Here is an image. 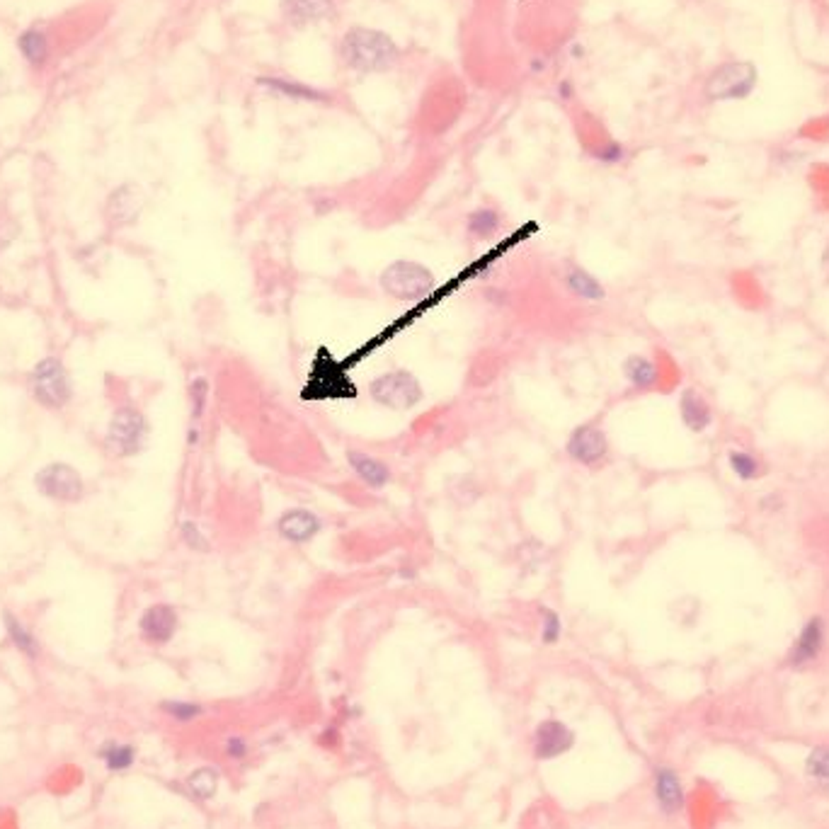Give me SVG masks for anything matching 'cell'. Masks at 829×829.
<instances>
[{
    "instance_id": "1",
    "label": "cell",
    "mask_w": 829,
    "mask_h": 829,
    "mask_svg": "<svg viewBox=\"0 0 829 829\" xmlns=\"http://www.w3.org/2000/svg\"><path fill=\"white\" fill-rule=\"evenodd\" d=\"M539 231H541L539 221H524V224H520L512 233H507V236L495 240L485 253L478 255L476 260H470L469 265H463L456 275L440 281L432 294L425 296L422 301L412 303L410 308L403 310L396 320H390L386 328H381L376 335L367 338L361 345H357L354 349L342 354V357H338L328 345L318 347L316 354H313V359H310L308 364V371H306V379H303V389H306V393H308L313 400H320V403L354 400V398H359V386H357V381L352 379L354 369H359L364 361L376 357V352H381L383 347H389L393 339L410 330L412 325H418L422 318H427L432 310L440 308L441 303L449 301V298H454L466 284L488 275L500 260H505L507 255L514 253L517 248L534 238Z\"/></svg>"
},
{
    "instance_id": "2",
    "label": "cell",
    "mask_w": 829,
    "mask_h": 829,
    "mask_svg": "<svg viewBox=\"0 0 829 829\" xmlns=\"http://www.w3.org/2000/svg\"><path fill=\"white\" fill-rule=\"evenodd\" d=\"M338 56L347 71L359 76H379L393 71L403 61V49L383 29L352 25L339 36Z\"/></svg>"
},
{
    "instance_id": "3",
    "label": "cell",
    "mask_w": 829,
    "mask_h": 829,
    "mask_svg": "<svg viewBox=\"0 0 829 829\" xmlns=\"http://www.w3.org/2000/svg\"><path fill=\"white\" fill-rule=\"evenodd\" d=\"M367 396L383 410L410 412L425 400V389L410 369L393 367L367 383Z\"/></svg>"
},
{
    "instance_id": "4",
    "label": "cell",
    "mask_w": 829,
    "mask_h": 829,
    "mask_svg": "<svg viewBox=\"0 0 829 829\" xmlns=\"http://www.w3.org/2000/svg\"><path fill=\"white\" fill-rule=\"evenodd\" d=\"M437 275L418 260H393L381 269L379 288L393 301L418 303L437 288Z\"/></svg>"
},
{
    "instance_id": "5",
    "label": "cell",
    "mask_w": 829,
    "mask_h": 829,
    "mask_svg": "<svg viewBox=\"0 0 829 829\" xmlns=\"http://www.w3.org/2000/svg\"><path fill=\"white\" fill-rule=\"evenodd\" d=\"M562 451L580 469L602 470L612 461V440L599 420H587L570 430Z\"/></svg>"
},
{
    "instance_id": "6",
    "label": "cell",
    "mask_w": 829,
    "mask_h": 829,
    "mask_svg": "<svg viewBox=\"0 0 829 829\" xmlns=\"http://www.w3.org/2000/svg\"><path fill=\"white\" fill-rule=\"evenodd\" d=\"M757 68L750 61H728L708 76L703 95L711 102L744 100L757 87Z\"/></svg>"
},
{
    "instance_id": "7",
    "label": "cell",
    "mask_w": 829,
    "mask_h": 829,
    "mask_svg": "<svg viewBox=\"0 0 829 829\" xmlns=\"http://www.w3.org/2000/svg\"><path fill=\"white\" fill-rule=\"evenodd\" d=\"M146 434H148V422L144 412L134 405H124L109 420L105 444L112 454L134 456L144 449Z\"/></svg>"
},
{
    "instance_id": "8",
    "label": "cell",
    "mask_w": 829,
    "mask_h": 829,
    "mask_svg": "<svg viewBox=\"0 0 829 829\" xmlns=\"http://www.w3.org/2000/svg\"><path fill=\"white\" fill-rule=\"evenodd\" d=\"M29 390L46 408H64L71 400V379L56 357H46L29 371Z\"/></svg>"
},
{
    "instance_id": "9",
    "label": "cell",
    "mask_w": 829,
    "mask_h": 829,
    "mask_svg": "<svg viewBox=\"0 0 829 829\" xmlns=\"http://www.w3.org/2000/svg\"><path fill=\"white\" fill-rule=\"evenodd\" d=\"M323 517L308 507H288L275 520V531L288 546H308L323 534Z\"/></svg>"
},
{
    "instance_id": "10",
    "label": "cell",
    "mask_w": 829,
    "mask_h": 829,
    "mask_svg": "<svg viewBox=\"0 0 829 829\" xmlns=\"http://www.w3.org/2000/svg\"><path fill=\"white\" fill-rule=\"evenodd\" d=\"M255 86L260 87V90H265L268 95H272V97H279V100L306 102V105H330L332 102L330 90L308 86V83H303V80L279 76V73H268V76L255 78Z\"/></svg>"
},
{
    "instance_id": "11",
    "label": "cell",
    "mask_w": 829,
    "mask_h": 829,
    "mask_svg": "<svg viewBox=\"0 0 829 829\" xmlns=\"http://www.w3.org/2000/svg\"><path fill=\"white\" fill-rule=\"evenodd\" d=\"M345 463L347 469H349V473H352L367 490L381 492L393 483V469L383 461L381 456H374L371 451H367V449L347 447Z\"/></svg>"
},
{
    "instance_id": "12",
    "label": "cell",
    "mask_w": 829,
    "mask_h": 829,
    "mask_svg": "<svg viewBox=\"0 0 829 829\" xmlns=\"http://www.w3.org/2000/svg\"><path fill=\"white\" fill-rule=\"evenodd\" d=\"M35 485L44 498L61 500V502H73L83 495V478L68 463L44 466L35 476Z\"/></svg>"
},
{
    "instance_id": "13",
    "label": "cell",
    "mask_w": 829,
    "mask_h": 829,
    "mask_svg": "<svg viewBox=\"0 0 829 829\" xmlns=\"http://www.w3.org/2000/svg\"><path fill=\"white\" fill-rule=\"evenodd\" d=\"M561 284L568 291V296L572 301L582 303V306H602L609 298L604 281L599 279L594 272H590L577 262H562L561 269Z\"/></svg>"
},
{
    "instance_id": "14",
    "label": "cell",
    "mask_w": 829,
    "mask_h": 829,
    "mask_svg": "<svg viewBox=\"0 0 829 829\" xmlns=\"http://www.w3.org/2000/svg\"><path fill=\"white\" fill-rule=\"evenodd\" d=\"M827 619L820 613H813L805 623H803L801 633L795 638L794 648L788 652V664L795 670H803L823 655L824 645H827Z\"/></svg>"
},
{
    "instance_id": "15",
    "label": "cell",
    "mask_w": 829,
    "mask_h": 829,
    "mask_svg": "<svg viewBox=\"0 0 829 829\" xmlns=\"http://www.w3.org/2000/svg\"><path fill=\"white\" fill-rule=\"evenodd\" d=\"M621 374L633 393H655L664 386L662 361L648 354H628L621 364Z\"/></svg>"
},
{
    "instance_id": "16",
    "label": "cell",
    "mask_w": 829,
    "mask_h": 829,
    "mask_svg": "<svg viewBox=\"0 0 829 829\" xmlns=\"http://www.w3.org/2000/svg\"><path fill=\"white\" fill-rule=\"evenodd\" d=\"M279 10L281 17L291 27L303 29L332 20V15L338 10V3L335 0H281Z\"/></svg>"
},
{
    "instance_id": "17",
    "label": "cell",
    "mask_w": 829,
    "mask_h": 829,
    "mask_svg": "<svg viewBox=\"0 0 829 829\" xmlns=\"http://www.w3.org/2000/svg\"><path fill=\"white\" fill-rule=\"evenodd\" d=\"M575 744V733L561 721H543L534 730V754L541 762L562 757L565 752L572 750Z\"/></svg>"
},
{
    "instance_id": "18",
    "label": "cell",
    "mask_w": 829,
    "mask_h": 829,
    "mask_svg": "<svg viewBox=\"0 0 829 829\" xmlns=\"http://www.w3.org/2000/svg\"><path fill=\"white\" fill-rule=\"evenodd\" d=\"M180 626V616L175 612V606L170 604H153L148 606L138 621L141 635L153 645H166L175 638Z\"/></svg>"
},
{
    "instance_id": "19",
    "label": "cell",
    "mask_w": 829,
    "mask_h": 829,
    "mask_svg": "<svg viewBox=\"0 0 829 829\" xmlns=\"http://www.w3.org/2000/svg\"><path fill=\"white\" fill-rule=\"evenodd\" d=\"M679 420L692 434H703L715 422L713 405L699 389H684L679 393Z\"/></svg>"
},
{
    "instance_id": "20",
    "label": "cell",
    "mask_w": 829,
    "mask_h": 829,
    "mask_svg": "<svg viewBox=\"0 0 829 829\" xmlns=\"http://www.w3.org/2000/svg\"><path fill=\"white\" fill-rule=\"evenodd\" d=\"M189 418H192V427L187 432V444L197 447L202 434H199V422L204 420L207 410H209V398H211V383L204 374H197L189 379Z\"/></svg>"
},
{
    "instance_id": "21",
    "label": "cell",
    "mask_w": 829,
    "mask_h": 829,
    "mask_svg": "<svg viewBox=\"0 0 829 829\" xmlns=\"http://www.w3.org/2000/svg\"><path fill=\"white\" fill-rule=\"evenodd\" d=\"M655 798L657 805L670 815L684 808V788H682L677 772L670 766L655 769Z\"/></svg>"
},
{
    "instance_id": "22",
    "label": "cell",
    "mask_w": 829,
    "mask_h": 829,
    "mask_svg": "<svg viewBox=\"0 0 829 829\" xmlns=\"http://www.w3.org/2000/svg\"><path fill=\"white\" fill-rule=\"evenodd\" d=\"M502 226H505V217L495 207H476L466 217V233L476 240L498 238Z\"/></svg>"
},
{
    "instance_id": "23",
    "label": "cell",
    "mask_w": 829,
    "mask_h": 829,
    "mask_svg": "<svg viewBox=\"0 0 829 829\" xmlns=\"http://www.w3.org/2000/svg\"><path fill=\"white\" fill-rule=\"evenodd\" d=\"M728 466L733 476L743 483H754L766 473L764 461L750 449H728Z\"/></svg>"
},
{
    "instance_id": "24",
    "label": "cell",
    "mask_w": 829,
    "mask_h": 829,
    "mask_svg": "<svg viewBox=\"0 0 829 829\" xmlns=\"http://www.w3.org/2000/svg\"><path fill=\"white\" fill-rule=\"evenodd\" d=\"M587 153H590V158H594L597 163L609 167L621 166L628 156L626 146L619 144L616 138H599V141H591V144H587Z\"/></svg>"
},
{
    "instance_id": "25",
    "label": "cell",
    "mask_w": 829,
    "mask_h": 829,
    "mask_svg": "<svg viewBox=\"0 0 829 829\" xmlns=\"http://www.w3.org/2000/svg\"><path fill=\"white\" fill-rule=\"evenodd\" d=\"M187 788L189 794L199 798V801H209L214 798L218 788V773L214 769H197V772L189 773L187 779Z\"/></svg>"
},
{
    "instance_id": "26",
    "label": "cell",
    "mask_w": 829,
    "mask_h": 829,
    "mask_svg": "<svg viewBox=\"0 0 829 829\" xmlns=\"http://www.w3.org/2000/svg\"><path fill=\"white\" fill-rule=\"evenodd\" d=\"M112 207V217L116 221H131L138 214V202H136V189L134 187H119L109 199Z\"/></svg>"
},
{
    "instance_id": "27",
    "label": "cell",
    "mask_w": 829,
    "mask_h": 829,
    "mask_svg": "<svg viewBox=\"0 0 829 829\" xmlns=\"http://www.w3.org/2000/svg\"><path fill=\"white\" fill-rule=\"evenodd\" d=\"M539 633H541L543 645H555L562 638L561 613L546 604L539 606Z\"/></svg>"
},
{
    "instance_id": "28",
    "label": "cell",
    "mask_w": 829,
    "mask_h": 829,
    "mask_svg": "<svg viewBox=\"0 0 829 829\" xmlns=\"http://www.w3.org/2000/svg\"><path fill=\"white\" fill-rule=\"evenodd\" d=\"M20 49L29 64L42 66L44 61H46V54H49V44H46V36H44L42 32L29 29V32H25V35L20 36Z\"/></svg>"
},
{
    "instance_id": "29",
    "label": "cell",
    "mask_w": 829,
    "mask_h": 829,
    "mask_svg": "<svg viewBox=\"0 0 829 829\" xmlns=\"http://www.w3.org/2000/svg\"><path fill=\"white\" fill-rule=\"evenodd\" d=\"M100 757L105 759V764H107L109 772H126V769L134 764L136 752H134V747H129V744L109 743L107 747L100 752Z\"/></svg>"
},
{
    "instance_id": "30",
    "label": "cell",
    "mask_w": 829,
    "mask_h": 829,
    "mask_svg": "<svg viewBox=\"0 0 829 829\" xmlns=\"http://www.w3.org/2000/svg\"><path fill=\"white\" fill-rule=\"evenodd\" d=\"M5 628H7V635L13 638L15 645H17V648H20L22 652H25V655L36 657V652H39L36 638L32 633H29L27 628L22 626L20 621L15 619L13 613H5Z\"/></svg>"
},
{
    "instance_id": "31",
    "label": "cell",
    "mask_w": 829,
    "mask_h": 829,
    "mask_svg": "<svg viewBox=\"0 0 829 829\" xmlns=\"http://www.w3.org/2000/svg\"><path fill=\"white\" fill-rule=\"evenodd\" d=\"M180 539L189 551H195V553H209V549H211L209 539H207V534H204L202 527H199L195 520L182 521Z\"/></svg>"
},
{
    "instance_id": "32",
    "label": "cell",
    "mask_w": 829,
    "mask_h": 829,
    "mask_svg": "<svg viewBox=\"0 0 829 829\" xmlns=\"http://www.w3.org/2000/svg\"><path fill=\"white\" fill-rule=\"evenodd\" d=\"M160 708H163L170 718H175V721L180 723L197 721V718L204 713V708L199 706V703H189V701H166V703H160Z\"/></svg>"
},
{
    "instance_id": "33",
    "label": "cell",
    "mask_w": 829,
    "mask_h": 829,
    "mask_svg": "<svg viewBox=\"0 0 829 829\" xmlns=\"http://www.w3.org/2000/svg\"><path fill=\"white\" fill-rule=\"evenodd\" d=\"M805 769L813 779H820L824 784H829V747H815L808 754Z\"/></svg>"
},
{
    "instance_id": "34",
    "label": "cell",
    "mask_w": 829,
    "mask_h": 829,
    "mask_svg": "<svg viewBox=\"0 0 829 829\" xmlns=\"http://www.w3.org/2000/svg\"><path fill=\"white\" fill-rule=\"evenodd\" d=\"M224 752L228 759H233V762H240V759H246L248 754H250V743H248L243 735L226 737Z\"/></svg>"
},
{
    "instance_id": "35",
    "label": "cell",
    "mask_w": 829,
    "mask_h": 829,
    "mask_svg": "<svg viewBox=\"0 0 829 829\" xmlns=\"http://www.w3.org/2000/svg\"><path fill=\"white\" fill-rule=\"evenodd\" d=\"M338 743H339V733L335 728H328L323 735H320V744H325V747H332V744H338Z\"/></svg>"
},
{
    "instance_id": "36",
    "label": "cell",
    "mask_w": 829,
    "mask_h": 829,
    "mask_svg": "<svg viewBox=\"0 0 829 829\" xmlns=\"http://www.w3.org/2000/svg\"><path fill=\"white\" fill-rule=\"evenodd\" d=\"M3 87H5V76L0 73V93H3Z\"/></svg>"
}]
</instances>
